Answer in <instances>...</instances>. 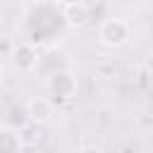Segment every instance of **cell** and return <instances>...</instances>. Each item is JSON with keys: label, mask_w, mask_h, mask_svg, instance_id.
<instances>
[{"label": "cell", "mask_w": 153, "mask_h": 153, "mask_svg": "<svg viewBox=\"0 0 153 153\" xmlns=\"http://www.w3.org/2000/svg\"><path fill=\"white\" fill-rule=\"evenodd\" d=\"M76 2H81V0H55V5H57V7H62V10H65V7H69V5H76Z\"/></svg>", "instance_id": "ba28073f"}, {"label": "cell", "mask_w": 153, "mask_h": 153, "mask_svg": "<svg viewBox=\"0 0 153 153\" xmlns=\"http://www.w3.org/2000/svg\"><path fill=\"white\" fill-rule=\"evenodd\" d=\"M14 41L7 38V36H0V57H10V50H12Z\"/></svg>", "instance_id": "52a82bcc"}, {"label": "cell", "mask_w": 153, "mask_h": 153, "mask_svg": "<svg viewBox=\"0 0 153 153\" xmlns=\"http://www.w3.org/2000/svg\"><path fill=\"white\" fill-rule=\"evenodd\" d=\"M81 153H103L98 146H86V148H81Z\"/></svg>", "instance_id": "9c48e42d"}, {"label": "cell", "mask_w": 153, "mask_h": 153, "mask_svg": "<svg viewBox=\"0 0 153 153\" xmlns=\"http://www.w3.org/2000/svg\"><path fill=\"white\" fill-rule=\"evenodd\" d=\"M62 19H65L67 29H84L91 22V10L86 2H76V5H69L62 10Z\"/></svg>", "instance_id": "5b68a950"}, {"label": "cell", "mask_w": 153, "mask_h": 153, "mask_svg": "<svg viewBox=\"0 0 153 153\" xmlns=\"http://www.w3.org/2000/svg\"><path fill=\"white\" fill-rule=\"evenodd\" d=\"M151 153H153V151H151Z\"/></svg>", "instance_id": "8fae6325"}, {"label": "cell", "mask_w": 153, "mask_h": 153, "mask_svg": "<svg viewBox=\"0 0 153 153\" xmlns=\"http://www.w3.org/2000/svg\"><path fill=\"white\" fill-rule=\"evenodd\" d=\"M7 60H10L19 72H33V69L38 67L41 55H38L36 43H31V41H14Z\"/></svg>", "instance_id": "3957f363"}, {"label": "cell", "mask_w": 153, "mask_h": 153, "mask_svg": "<svg viewBox=\"0 0 153 153\" xmlns=\"http://www.w3.org/2000/svg\"><path fill=\"white\" fill-rule=\"evenodd\" d=\"M131 36H134V29L122 17H110L98 26V41H100V45H105L110 50H117V48L127 45L131 41Z\"/></svg>", "instance_id": "6da1fadb"}, {"label": "cell", "mask_w": 153, "mask_h": 153, "mask_svg": "<svg viewBox=\"0 0 153 153\" xmlns=\"http://www.w3.org/2000/svg\"><path fill=\"white\" fill-rule=\"evenodd\" d=\"M45 88H48V98L53 103H69L79 93V81L72 69H57L48 76Z\"/></svg>", "instance_id": "7a4b0ae2"}, {"label": "cell", "mask_w": 153, "mask_h": 153, "mask_svg": "<svg viewBox=\"0 0 153 153\" xmlns=\"http://www.w3.org/2000/svg\"><path fill=\"white\" fill-rule=\"evenodd\" d=\"M2 76H5V72H2V65H0V84H2Z\"/></svg>", "instance_id": "30bf717a"}, {"label": "cell", "mask_w": 153, "mask_h": 153, "mask_svg": "<svg viewBox=\"0 0 153 153\" xmlns=\"http://www.w3.org/2000/svg\"><path fill=\"white\" fill-rule=\"evenodd\" d=\"M24 108H26L29 122L41 124V127H45V124L53 122V117H55V103H53L48 96H33V98H29V100L24 103Z\"/></svg>", "instance_id": "277c9868"}, {"label": "cell", "mask_w": 153, "mask_h": 153, "mask_svg": "<svg viewBox=\"0 0 153 153\" xmlns=\"http://www.w3.org/2000/svg\"><path fill=\"white\" fill-rule=\"evenodd\" d=\"M22 151H24L22 131L7 124H0V153H22Z\"/></svg>", "instance_id": "8992f818"}]
</instances>
